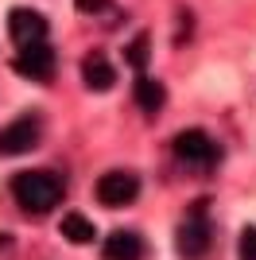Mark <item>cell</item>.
Returning <instances> with one entry per match:
<instances>
[{"label": "cell", "mask_w": 256, "mask_h": 260, "mask_svg": "<svg viewBox=\"0 0 256 260\" xmlns=\"http://www.w3.org/2000/svg\"><path fill=\"white\" fill-rule=\"evenodd\" d=\"M171 148H175V155H179L182 163H198V167H210V163H217V155H221V148L213 144V136L202 132V128H182Z\"/></svg>", "instance_id": "3957f363"}, {"label": "cell", "mask_w": 256, "mask_h": 260, "mask_svg": "<svg viewBox=\"0 0 256 260\" xmlns=\"http://www.w3.org/2000/svg\"><path fill=\"white\" fill-rule=\"evenodd\" d=\"M62 179L54 171H20L16 179H12V194H16V202H20L27 214H51L58 202H62Z\"/></svg>", "instance_id": "6da1fadb"}, {"label": "cell", "mask_w": 256, "mask_h": 260, "mask_svg": "<svg viewBox=\"0 0 256 260\" xmlns=\"http://www.w3.org/2000/svg\"><path fill=\"white\" fill-rule=\"evenodd\" d=\"M124 58H128V66H132V70H144V66L151 62V35L140 31L136 39L124 47Z\"/></svg>", "instance_id": "7c38bea8"}, {"label": "cell", "mask_w": 256, "mask_h": 260, "mask_svg": "<svg viewBox=\"0 0 256 260\" xmlns=\"http://www.w3.org/2000/svg\"><path fill=\"white\" fill-rule=\"evenodd\" d=\"M16 70H20L23 78H31V82H51L54 70H58V58H54V47L43 39V43H31V47H20V54H16Z\"/></svg>", "instance_id": "277c9868"}, {"label": "cell", "mask_w": 256, "mask_h": 260, "mask_svg": "<svg viewBox=\"0 0 256 260\" xmlns=\"http://www.w3.org/2000/svg\"><path fill=\"white\" fill-rule=\"evenodd\" d=\"M175 249H179L182 260H202L206 252H210V221H206L202 214L190 217V221L175 233Z\"/></svg>", "instance_id": "52a82bcc"}, {"label": "cell", "mask_w": 256, "mask_h": 260, "mask_svg": "<svg viewBox=\"0 0 256 260\" xmlns=\"http://www.w3.org/2000/svg\"><path fill=\"white\" fill-rule=\"evenodd\" d=\"M82 78H85V86L93 89V93H105V89L117 86V70H113V62H109L101 51L85 54V62H82Z\"/></svg>", "instance_id": "9c48e42d"}, {"label": "cell", "mask_w": 256, "mask_h": 260, "mask_svg": "<svg viewBox=\"0 0 256 260\" xmlns=\"http://www.w3.org/2000/svg\"><path fill=\"white\" fill-rule=\"evenodd\" d=\"M35 144H39V120L31 113L0 128V155H23V152H31Z\"/></svg>", "instance_id": "5b68a950"}, {"label": "cell", "mask_w": 256, "mask_h": 260, "mask_svg": "<svg viewBox=\"0 0 256 260\" xmlns=\"http://www.w3.org/2000/svg\"><path fill=\"white\" fill-rule=\"evenodd\" d=\"M132 98H136V105L144 109V113H159L163 101H167V89H163V82L140 74L136 82H132Z\"/></svg>", "instance_id": "30bf717a"}, {"label": "cell", "mask_w": 256, "mask_h": 260, "mask_svg": "<svg viewBox=\"0 0 256 260\" xmlns=\"http://www.w3.org/2000/svg\"><path fill=\"white\" fill-rule=\"evenodd\" d=\"M136 194H140V175H132V171H109L93 183V198L101 206H113V210L132 206Z\"/></svg>", "instance_id": "7a4b0ae2"}, {"label": "cell", "mask_w": 256, "mask_h": 260, "mask_svg": "<svg viewBox=\"0 0 256 260\" xmlns=\"http://www.w3.org/2000/svg\"><path fill=\"white\" fill-rule=\"evenodd\" d=\"M8 35L16 39V47H31L47 39V16L31 8H12L8 12Z\"/></svg>", "instance_id": "8992f818"}, {"label": "cell", "mask_w": 256, "mask_h": 260, "mask_svg": "<svg viewBox=\"0 0 256 260\" xmlns=\"http://www.w3.org/2000/svg\"><path fill=\"white\" fill-rule=\"evenodd\" d=\"M241 260H256V225L241 229Z\"/></svg>", "instance_id": "5bb4252c"}, {"label": "cell", "mask_w": 256, "mask_h": 260, "mask_svg": "<svg viewBox=\"0 0 256 260\" xmlns=\"http://www.w3.org/2000/svg\"><path fill=\"white\" fill-rule=\"evenodd\" d=\"M101 260H144V237L132 229H113L101 241Z\"/></svg>", "instance_id": "ba28073f"}, {"label": "cell", "mask_w": 256, "mask_h": 260, "mask_svg": "<svg viewBox=\"0 0 256 260\" xmlns=\"http://www.w3.org/2000/svg\"><path fill=\"white\" fill-rule=\"evenodd\" d=\"M78 12H89V16H101V12H109V16H117V8H113V0H74Z\"/></svg>", "instance_id": "4fadbf2b"}, {"label": "cell", "mask_w": 256, "mask_h": 260, "mask_svg": "<svg viewBox=\"0 0 256 260\" xmlns=\"http://www.w3.org/2000/svg\"><path fill=\"white\" fill-rule=\"evenodd\" d=\"M62 237L70 241V245H89L97 233H93V221L85 214H66L62 217Z\"/></svg>", "instance_id": "8fae6325"}]
</instances>
